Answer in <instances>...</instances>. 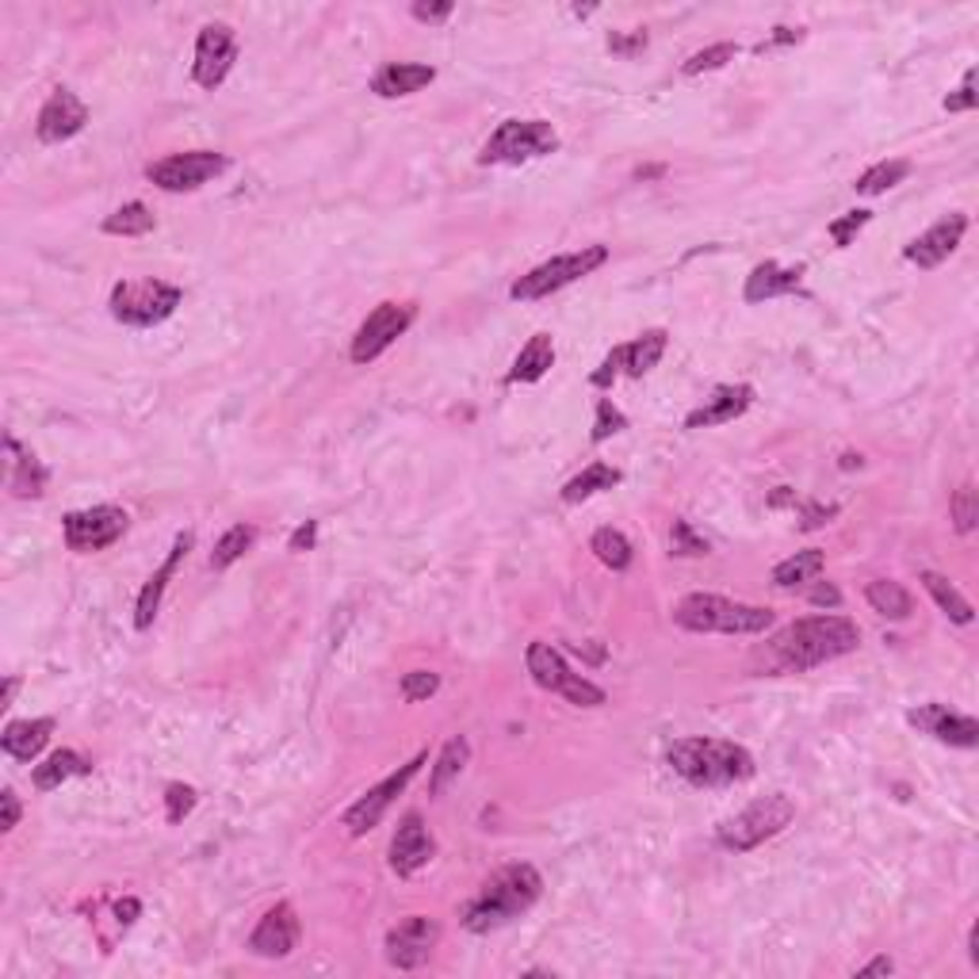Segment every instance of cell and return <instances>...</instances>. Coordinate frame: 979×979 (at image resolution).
Returning <instances> with one entry per match:
<instances>
[{"label":"cell","mask_w":979,"mask_h":979,"mask_svg":"<svg viewBox=\"0 0 979 979\" xmlns=\"http://www.w3.org/2000/svg\"><path fill=\"white\" fill-rule=\"evenodd\" d=\"M861 643L853 620L846 616H804L796 624H788L785 632H777L770 639V658L777 670H815L822 663L850 655Z\"/></svg>","instance_id":"obj_1"},{"label":"cell","mask_w":979,"mask_h":979,"mask_svg":"<svg viewBox=\"0 0 979 979\" xmlns=\"http://www.w3.org/2000/svg\"><path fill=\"white\" fill-rule=\"evenodd\" d=\"M544 895V876L532 864H505L483 884V892L467 903L463 911V926L471 934H490L502 929L505 922L520 918L528 907H536V900Z\"/></svg>","instance_id":"obj_2"},{"label":"cell","mask_w":979,"mask_h":979,"mask_svg":"<svg viewBox=\"0 0 979 979\" xmlns=\"http://www.w3.org/2000/svg\"><path fill=\"white\" fill-rule=\"evenodd\" d=\"M666 762L697 788H728L754 777V754L728 739H677Z\"/></svg>","instance_id":"obj_3"},{"label":"cell","mask_w":979,"mask_h":979,"mask_svg":"<svg viewBox=\"0 0 979 979\" xmlns=\"http://www.w3.org/2000/svg\"><path fill=\"white\" fill-rule=\"evenodd\" d=\"M677 627L685 632H720V635H757L773 627V609L762 605H742V601L716 598V593H689L681 605L674 609Z\"/></svg>","instance_id":"obj_4"},{"label":"cell","mask_w":979,"mask_h":979,"mask_svg":"<svg viewBox=\"0 0 979 979\" xmlns=\"http://www.w3.org/2000/svg\"><path fill=\"white\" fill-rule=\"evenodd\" d=\"M793 819H796V804L788 796L773 793V796L754 799L750 807H742L734 819L720 822L716 838H720L723 850L750 853V850H757L762 842H770V838H777Z\"/></svg>","instance_id":"obj_5"},{"label":"cell","mask_w":979,"mask_h":979,"mask_svg":"<svg viewBox=\"0 0 979 979\" xmlns=\"http://www.w3.org/2000/svg\"><path fill=\"white\" fill-rule=\"evenodd\" d=\"M605 260H609L605 245H585V249H578V252L551 257V260H544V265H536L532 272L520 276V280L509 288V299H517V303H536V299H548V295H555V291L578 283L582 276L598 272Z\"/></svg>","instance_id":"obj_6"},{"label":"cell","mask_w":979,"mask_h":979,"mask_svg":"<svg viewBox=\"0 0 979 979\" xmlns=\"http://www.w3.org/2000/svg\"><path fill=\"white\" fill-rule=\"evenodd\" d=\"M559 150V135L544 119H505L494 135L486 138L478 165H525V161L548 158Z\"/></svg>","instance_id":"obj_7"},{"label":"cell","mask_w":979,"mask_h":979,"mask_svg":"<svg viewBox=\"0 0 979 979\" xmlns=\"http://www.w3.org/2000/svg\"><path fill=\"white\" fill-rule=\"evenodd\" d=\"M181 299V288L165 280H122L111 288V318L146 330V325H161L165 318H173Z\"/></svg>","instance_id":"obj_8"},{"label":"cell","mask_w":979,"mask_h":979,"mask_svg":"<svg viewBox=\"0 0 979 979\" xmlns=\"http://www.w3.org/2000/svg\"><path fill=\"white\" fill-rule=\"evenodd\" d=\"M525 666H528V674H532V681L540 685V689L559 692V697H567L570 704H578V708H601V704H605V689H601V685H593L590 677L570 670L567 658H562L551 643H544V639L528 643Z\"/></svg>","instance_id":"obj_9"},{"label":"cell","mask_w":979,"mask_h":979,"mask_svg":"<svg viewBox=\"0 0 979 979\" xmlns=\"http://www.w3.org/2000/svg\"><path fill=\"white\" fill-rule=\"evenodd\" d=\"M230 161L215 150H187V153H169V158L146 165V181L158 184L161 192H195L207 181H215L218 173H226Z\"/></svg>","instance_id":"obj_10"},{"label":"cell","mask_w":979,"mask_h":979,"mask_svg":"<svg viewBox=\"0 0 979 979\" xmlns=\"http://www.w3.org/2000/svg\"><path fill=\"white\" fill-rule=\"evenodd\" d=\"M426 762H429V754H426V750H421V754H413L410 762L402 765V770H395L387 781H379V785H375V788H367V793L345 811L341 827H345L353 838H364L367 830L379 827V819H383V815H387V807L395 804V796H402V793H406V785H410V781L418 777L421 765H426Z\"/></svg>","instance_id":"obj_11"},{"label":"cell","mask_w":979,"mask_h":979,"mask_svg":"<svg viewBox=\"0 0 979 979\" xmlns=\"http://www.w3.org/2000/svg\"><path fill=\"white\" fill-rule=\"evenodd\" d=\"M413 318H418V306L413 303H379L375 306L361 322V330H356V337H353V348H348L353 364L379 361V356L387 353L406 330H410Z\"/></svg>","instance_id":"obj_12"},{"label":"cell","mask_w":979,"mask_h":979,"mask_svg":"<svg viewBox=\"0 0 979 979\" xmlns=\"http://www.w3.org/2000/svg\"><path fill=\"white\" fill-rule=\"evenodd\" d=\"M62 532L69 551H80V555L104 551L127 532V513H122L119 505H93V509L65 513Z\"/></svg>","instance_id":"obj_13"},{"label":"cell","mask_w":979,"mask_h":979,"mask_svg":"<svg viewBox=\"0 0 979 979\" xmlns=\"http://www.w3.org/2000/svg\"><path fill=\"white\" fill-rule=\"evenodd\" d=\"M437 942H440L437 918L406 915L398 926L387 929V942H383V949H387V965L398 968V972H413V968H421L432 957Z\"/></svg>","instance_id":"obj_14"},{"label":"cell","mask_w":979,"mask_h":979,"mask_svg":"<svg viewBox=\"0 0 979 979\" xmlns=\"http://www.w3.org/2000/svg\"><path fill=\"white\" fill-rule=\"evenodd\" d=\"M234 62H238V35H234L230 23H207L195 39V62H192V77L200 88L215 93L226 77H230Z\"/></svg>","instance_id":"obj_15"},{"label":"cell","mask_w":979,"mask_h":979,"mask_svg":"<svg viewBox=\"0 0 979 979\" xmlns=\"http://www.w3.org/2000/svg\"><path fill=\"white\" fill-rule=\"evenodd\" d=\"M432 857H437L432 830L426 827L421 811H406L395 827V838H390V853H387L390 872H395V876H413L418 869H426Z\"/></svg>","instance_id":"obj_16"},{"label":"cell","mask_w":979,"mask_h":979,"mask_svg":"<svg viewBox=\"0 0 979 979\" xmlns=\"http://www.w3.org/2000/svg\"><path fill=\"white\" fill-rule=\"evenodd\" d=\"M299 945V918L291 903H276L272 911H265L257 922V929L249 934V953L260 960H283L291 957Z\"/></svg>","instance_id":"obj_17"},{"label":"cell","mask_w":979,"mask_h":979,"mask_svg":"<svg viewBox=\"0 0 979 979\" xmlns=\"http://www.w3.org/2000/svg\"><path fill=\"white\" fill-rule=\"evenodd\" d=\"M85 122H88V108L80 104V96L73 93V88H54L51 100L43 104V111H39L35 119V135L39 142L58 146V142H69L73 135H80Z\"/></svg>","instance_id":"obj_18"},{"label":"cell","mask_w":979,"mask_h":979,"mask_svg":"<svg viewBox=\"0 0 979 979\" xmlns=\"http://www.w3.org/2000/svg\"><path fill=\"white\" fill-rule=\"evenodd\" d=\"M907 723L926 734H934L937 742H949V746L972 750L979 746V723L972 716L949 712L945 704H922L915 712H907Z\"/></svg>","instance_id":"obj_19"},{"label":"cell","mask_w":979,"mask_h":979,"mask_svg":"<svg viewBox=\"0 0 979 979\" xmlns=\"http://www.w3.org/2000/svg\"><path fill=\"white\" fill-rule=\"evenodd\" d=\"M965 230H968V215L937 218L926 234H918V238L907 245V260H911V265H918V268H937L942 260H949L953 252H957Z\"/></svg>","instance_id":"obj_20"},{"label":"cell","mask_w":979,"mask_h":979,"mask_svg":"<svg viewBox=\"0 0 979 979\" xmlns=\"http://www.w3.org/2000/svg\"><path fill=\"white\" fill-rule=\"evenodd\" d=\"M754 402V387L746 383H731V387H716L697 410L685 418V429H712V426H728V421L742 418Z\"/></svg>","instance_id":"obj_21"},{"label":"cell","mask_w":979,"mask_h":979,"mask_svg":"<svg viewBox=\"0 0 979 979\" xmlns=\"http://www.w3.org/2000/svg\"><path fill=\"white\" fill-rule=\"evenodd\" d=\"M187 548H192V532H181L173 540V551H169V559L161 562V570H158V574H150V582L142 585V593H138V609H135V627H138V632H146V627L153 624V616H158V609H161V598H165L169 578L176 574V567H181V559L187 555Z\"/></svg>","instance_id":"obj_22"},{"label":"cell","mask_w":979,"mask_h":979,"mask_svg":"<svg viewBox=\"0 0 979 979\" xmlns=\"http://www.w3.org/2000/svg\"><path fill=\"white\" fill-rule=\"evenodd\" d=\"M804 265L796 268H785L777 265V260H765V265H757L754 272L746 276V288H742V299L746 303H770V299L777 295H793V291L804 283Z\"/></svg>","instance_id":"obj_23"},{"label":"cell","mask_w":979,"mask_h":979,"mask_svg":"<svg viewBox=\"0 0 979 979\" xmlns=\"http://www.w3.org/2000/svg\"><path fill=\"white\" fill-rule=\"evenodd\" d=\"M437 80V69L421 62H387L379 73L372 77V93L383 96V100H398V96H413L426 85Z\"/></svg>","instance_id":"obj_24"},{"label":"cell","mask_w":979,"mask_h":979,"mask_svg":"<svg viewBox=\"0 0 979 979\" xmlns=\"http://www.w3.org/2000/svg\"><path fill=\"white\" fill-rule=\"evenodd\" d=\"M4 452L12 455L8 460V490H12L15 497H23V502H35V497L46 494V467L35 460V452H28V448L20 444L15 437H4Z\"/></svg>","instance_id":"obj_25"},{"label":"cell","mask_w":979,"mask_h":979,"mask_svg":"<svg viewBox=\"0 0 979 979\" xmlns=\"http://www.w3.org/2000/svg\"><path fill=\"white\" fill-rule=\"evenodd\" d=\"M51 734H54L51 716H43V720H12L4 728V734H0V746H4V754L15 757V762H35L46 742H51Z\"/></svg>","instance_id":"obj_26"},{"label":"cell","mask_w":979,"mask_h":979,"mask_svg":"<svg viewBox=\"0 0 979 979\" xmlns=\"http://www.w3.org/2000/svg\"><path fill=\"white\" fill-rule=\"evenodd\" d=\"M88 773H93V762H88V757H80L77 750H54L43 765H35L31 781H35L39 793H54V788H62L65 781L88 777Z\"/></svg>","instance_id":"obj_27"},{"label":"cell","mask_w":979,"mask_h":979,"mask_svg":"<svg viewBox=\"0 0 979 979\" xmlns=\"http://www.w3.org/2000/svg\"><path fill=\"white\" fill-rule=\"evenodd\" d=\"M555 367V341L551 333H536V337H528V345L517 353V361H513V372H509V383H540L544 375H548Z\"/></svg>","instance_id":"obj_28"},{"label":"cell","mask_w":979,"mask_h":979,"mask_svg":"<svg viewBox=\"0 0 979 979\" xmlns=\"http://www.w3.org/2000/svg\"><path fill=\"white\" fill-rule=\"evenodd\" d=\"M864 601L872 605V612H880V616L887 620H907L911 612H915L911 593L903 590L900 582H892V578H876V582L864 585Z\"/></svg>","instance_id":"obj_29"},{"label":"cell","mask_w":979,"mask_h":979,"mask_svg":"<svg viewBox=\"0 0 979 979\" xmlns=\"http://www.w3.org/2000/svg\"><path fill=\"white\" fill-rule=\"evenodd\" d=\"M666 341H670V337H666V330H647V333H639L635 341H627V345H624V375H632V379L647 375L650 367L663 361Z\"/></svg>","instance_id":"obj_30"},{"label":"cell","mask_w":979,"mask_h":979,"mask_svg":"<svg viewBox=\"0 0 979 979\" xmlns=\"http://www.w3.org/2000/svg\"><path fill=\"white\" fill-rule=\"evenodd\" d=\"M918 578H922V585H926V593H929V598L937 601V609H942L945 616L953 620V624H972V616H976V612H972V605H968L965 598H960V590L949 582V578H945V574H937V570H922Z\"/></svg>","instance_id":"obj_31"},{"label":"cell","mask_w":979,"mask_h":979,"mask_svg":"<svg viewBox=\"0 0 979 979\" xmlns=\"http://www.w3.org/2000/svg\"><path fill=\"white\" fill-rule=\"evenodd\" d=\"M822 562H827V555H822L819 548L796 551L793 559H785V562H777V567H773V585H777V590H796V585L819 578Z\"/></svg>","instance_id":"obj_32"},{"label":"cell","mask_w":979,"mask_h":979,"mask_svg":"<svg viewBox=\"0 0 979 979\" xmlns=\"http://www.w3.org/2000/svg\"><path fill=\"white\" fill-rule=\"evenodd\" d=\"M620 478H624V475H620L616 467H609V463H590V467H585L582 475H574L567 486H562V502H567V505H578V502H585V497L601 494V490L620 486Z\"/></svg>","instance_id":"obj_33"},{"label":"cell","mask_w":979,"mask_h":979,"mask_svg":"<svg viewBox=\"0 0 979 979\" xmlns=\"http://www.w3.org/2000/svg\"><path fill=\"white\" fill-rule=\"evenodd\" d=\"M467 757H471V746H467V739H463V734H455V739H448V742H444V750H440V757H437V765H432V777H429V796H440V793H444V788L452 785V781L463 773V765H467Z\"/></svg>","instance_id":"obj_34"},{"label":"cell","mask_w":979,"mask_h":979,"mask_svg":"<svg viewBox=\"0 0 979 979\" xmlns=\"http://www.w3.org/2000/svg\"><path fill=\"white\" fill-rule=\"evenodd\" d=\"M153 226H158V218H153V211L146 207V203H122L119 211H111L108 218H104V234H116V238H142V234H150Z\"/></svg>","instance_id":"obj_35"},{"label":"cell","mask_w":979,"mask_h":979,"mask_svg":"<svg viewBox=\"0 0 979 979\" xmlns=\"http://www.w3.org/2000/svg\"><path fill=\"white\" fill-rule=\"evenodd\" d=\"M252 544H257V528H252V525H234V528H226V532L218 536L215 551H211V570H226V567H234V562H238L241 555L252 548Z\"/></svg>","instance_id":"obj_36"},{"label":"cell","mask_w":979,"mask_h":979,"mask_svg":"<svg viewBox=\"0 0 979 979\" xmlns=\"http://www.w3.org/2000/svg\"><path fill=\"white\" fill-rule=\"evenodd\" d=\"M590 551L605 562L609 570H627L632 567V540L620 528H598L590 540Z\"/></svg>","instance_id":"obj_37"},{"label":"cell","mask_w":979,"mask_h":979,"mask_svg":"<svg viewBox=\"0 0 979 979\" xmlns=\"http://www.w3.org/2000/svg\"><path fill=\"white\" fill-rule=\"evenodd\" d=\"M907 173H911V161H880V165H872L869 173L857 176L853 187L861 195H880V192H887V187L907 181Z\"/></svg>","instance_id":"obj_38"},{"label":"cell","mask_w":979,"mask_h":979,"mask_svg":"<svg viewBox=\"0 0 979 979\" xmlns=\"http://www.w3.org/2000/svg\"><path fill=\"white\" fill-rule=\"evenodd\" d=\"M734 54H739V46L734 43H716V46H704V51H697L692 58L681 62V73L685 77H700V73H712V69H723L728 62H734Z\"/></svg>","instance_id":"obj_39"},{"label":"cell","mask_w":979,"mask_h":979,"mask_svg":"<svg viewBox=\"0 0 979 979\" xmlns=\"http://www.w3.org/2000/svg\"><path fill=\"white\" fill-rule=\"evenodd\" d=\"M949 513H953V528H957L960 536L972 532L976 520H979V494H976L972 483H965V486L957 490V494H953Z\"/></svg>","instance_id":"obj_40"},{"label":"cell","mask_w":979,"mask_h":979,"mask_svg":"<svg viewBox=\"0 0 979 979\" xmlns=\"http://www.w3.org/2000/svg\"><path fill=\"white\" fill-rule=\"evenodd\" d=\"M670 551L681 555V559H692V555H708V540L689 525V520H674V528H670Z\"/></svg>","instance_id":"obj_41"},{"label":"cell","mask_w":979,"mask_h":979,"mask_svg":"<svg viewBox=\"0 0 979 979\" xmlns=\"http://www.w3.org/2000/svg\"><path fill=\"white\" fill-rule=\"evenodd\" d=\"M624 429H627V418L609 402V398H601V402H598V421H593L590 440H593V444H605L609 437H616V432H624Z\"/></svg>","instance_id":"obj_42"},{"label":"cell","mask_w":979,"mask_h":979,"mask_svg":"<svg viewBox=\"0 0 979 979\" xmlns=\"http://www.w3.org/2000/svg\"><path fill=\"white\" fill-rule=\"evenodd\" d=\"M869 223H872V211H850V215H842V218H835V223H830V238H835L838 249H846V245H853V238Z\"/></svg>","instance_id":"obj_43"},{"label":"cell","mask_w":979,"mask_h":979,"mask_svg":"<svg viewBox=\"0 0 979 979\" xmlns=\"http://www.w3.org/2000/svg\"><path fill=\"white\" fill-rule=\"evenodd\" d=\"M437 689H440V677L432 670H410L402 677V697L413 700V704H418V700H429Z\"/></svg>","instance_id":"obj_44"},{"label":"cell","mask_w":979,"mask_h":979,"mask_svg":"<svg viewBox=\"0 0 979 979\" xmlns=\"http://www.w3.org/2000/svg\"><path fill=\"white\" fill-rule=\"evenodd\" d=\"M195 807V788L192 785H169L165 788V819L184 822V815Z\"/></svg>","instance_id":"obj_45"},{"label":"cell","mask_w":979,"mask_h":979,"mask_svg":"<svg viewBox=\"0 0 979 979\" xmlns=\"http://www.w3.org/2000/svg\"><path fill=\"white\" fill-rule=\"evenodd\" d=\"M643 46H647V31H612L609 35V51L620 58H635Z\"/></svg>","instance_id":"obj_46"},{"label":"cell","mask_w":979,"mask_h":979,"mask_svg":"<svg viewBox=\"0 0 979 979\" xmlns=\"http://www.w3.org/2000/svg\"><path fill=\"white\" fill-rule=\"evenodd\" d=\"M976 104H979V96H976V69H968L957 93L945 96V111H972Z\"/></svg>","instance_id":"obj_47"},{"label":"cell","mask_w":979,"mask_h":979,"mask_svg":"<svg viewBox=\"0 0 979 979\" xmlns=\"http://www.w3.org/2000/svg\"><path fill=\"white\" fill-rule=\"evenodd\" d=\"M616 375H624V345H616V348H612V353L605 356V361H601L598 372L590 375V383H593V387H601V390H605V387H612V379H616Z\"/></svg>","instance_id":"obj_48"},{"label":"cell","mask_w":979,"mask_h":979,"mask_svg":"<svg viewBox=\"0 0 979 979\" xmlns=\"http://www.w3.org/2000/svg\"><path fill=\"white\" fill-rule=\"evenodd\" d=\"M410 12L418 15L421 23H440V20H448V15L455 12V4H452V0H440V4H426V0H418Z\"/></svg>","instance_id":"obj_49"},{"label":"cell","mask_w":979,"mask_h":979,"mask_svg":"<svg viewBox=\"0 0 979 979\" xmlns=\"http://www.w3.org/2000/svg\"><path fill=\"white\" fill-rule=\"evenodd\" d=\"M830 517H838V505L807 502V505H804V525H799V528H807V532H811V528H822V525H827Z\"/></svg>","instance_id":"obj_50"},{"label":"cell","mask_w":979,"mask_h":979,"mask_svg":"<svg viewBox=\"0 0 979 979\" xmlns=\"http://www.w3.org/2000/svg\"><path fill=\"white\" fill-rule=\"evenodd\" d=\"M0 807H4V819H0V830H4V835H12V830L20 827V799H15L12 788H4V793H0Z\"/></svg>","instance_id":"obj_51"},{"label":"cell","mask_w":979,"mask_h":979,"mask_svg":"<svg viewBox=\"0 0 979 979\" xmlns=\"http://www.w3.org/2000/svg\"><path fill=\"white\" fill-rule=\"evenodd\" d=\"M807 601H811V605H819V609H838V605H842V590H838V585H830V582H819L811 593H807Z\"/></svg>","instance_id":"obj_52"},{"label":"cell","mask_w":979,"mask_h":979,"mask_svg":"<svg viewBox=\"0 0 979 979\" xmlns=\"http://www.w3.org/2000/svg\"><path fill=\"white\" fill-rule=\"evenodd\" d=\"M318 544V520H306V525H299L295 532H291L288 548L291 551H310Z\"/></svg>","instance_id":"obj_53"},{"label":"cell","mask_w":979,"mask_h":979,"mask_svg":"<svg viewBox=\"0 0 979 979\" xmlns=\"http://www.w3.org/2000/svg\"><path fill=\"white\" fill-rule=\"evenodd\" d=\"M804 35H807L804 28H773V35H770V43H765V46H788V43H799ZM765 46H762V51H765Z\"/></svg>","instance_id":"obj_54"},{"label":"cell","mask_w":979,"mask_h":979,"mask_svg":"<svg viewBox=\"0 0 979 979\" xmlns=\"http://www.w3.org/2000/svg\"><path fill=\"white\" fill-rule=\"evenodd\" d=\"M138 911H142V903H138V900H135V895H127V900H122V903H119V907H116V915H119V922H122V926H130V922H135V918H138Z\"/></svg>","instance_id":"obj_55"},{"label":"cell","mask_w":979,"mask_h":979,"mask_svg":"<svg viewBox=\"0 0 979 979\" xmlns=\"http://www.w3.org/2000/svg\"><path fill=\"white\" fill-rule=\"evenodd\" d=\"M892 968H895V965H892V960H887V957H876V960H869V965H864V968H857V976H887V972H892Z\"/></svg>","instance_id":"obj_56"},{"label":"cell","mask_w":979,"mask_h":979,"mask_svg":"<svg viewBox=\"0 0 979 979\" xmlns=\"http://www.w3.org/2000/svg\"><path fill=\"white\" fill-rule=\"evenodd\" d=\"M15 689H20V681H15V677H8V681H4V704H0V708H8V704H12Z\"/></svg>","instance_id":"obj_57"},{"label":"cell","mask_w":979,"mask_h":979,"mask_svg":"<svg viewBox=\"0 0 979 979\" xmlns=\"http://www.w3.org/2000/svg\"><path fill=\"white\" fill-rule=\"evenodd\" d=\"M861 463H864V460H861V455H853V452H846V455H842V471H853V467H861Z\"/></svg>","instance_id":"obj_58"}]
</instances>
